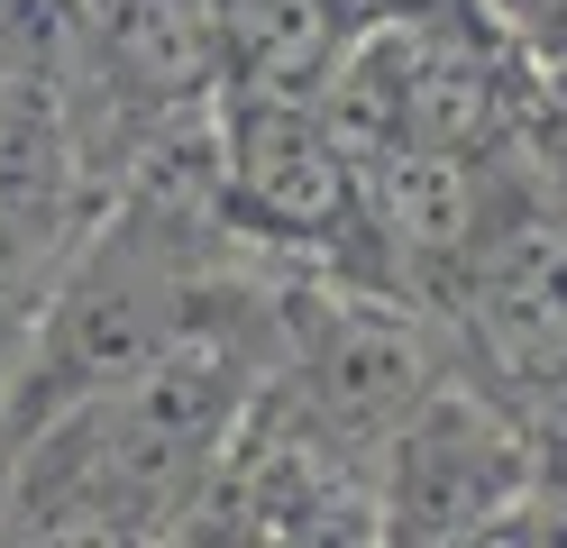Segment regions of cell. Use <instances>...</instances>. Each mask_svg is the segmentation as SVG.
I'll use <instances>...</instances> for the list:
<instances>
[{"label": "cell", "instance_id": "1", "mask_svg": "<svg viewBox=\"0 0 567 548\" xmlns=\"http://www.w3.org/2000/svg\"><path fill=\"white\" fill-rule=\"evenodd\" d=\"M431 320L457 375L504 393L513 412L567 402V193L522 146H504V165H494L485 229L431 292Z\"/></svg>", "mask_w": 567, "mask_h": 548}, {"label": "cell", "instance_id": "2", "mask_svg": "<svg viewBox=\"0 0 567 548\" xmlns=\"http://www.w3.org/2000/svg\"><path fill=\"white\" fill-rule=\"evenodd\" d=\"M220 174L238 238L275 266L367 275V165L321 101L220 92Z\"/></svg>", "mask_w": 567, "mask_h": 548}, {"label": "cell", "instance_id": "3", "mask_svg": "<svg viewBox=\"0 0 567 548\" xmlns=\"http://www.w3.org/2000/svg\"><path fill=\"white\" fill-rule=\"evenodd\" d=\"M530 475H540V457H530L522 412L449 365V384L412 412V430L384 457L394 548H476L530 503Z\"/></svg>", "mask_w": 567, "mask_h": 548}, {"label": "cell", "instance_id": "4", "mask_svg": "<svg viewBox=\"0 0 567 548\" xmlns=\"http://www.w3.org/2000/svg\"><path fill=\"white\" fill-rule=\"evenodd\" d=\"M210 28H220V83L257 101H330L348 46L367 37L339 0H210Z\"/></svg>", "mask_w": 567, "mask_h": 548}, {"label": "cell", "instance_id": "5", "mask_svg": "<svg viewBox=\"0 0 567 548\" xmlns=\"http://www.w3.org/2000/svg\"><path fill=\"white\" fill-rule=\"evenodd\" d=\"M358 28H403V19H431V10H449V0H339Z\"/></svg>", "mask_w": 567, "mask_h": 548}]
</instances>
